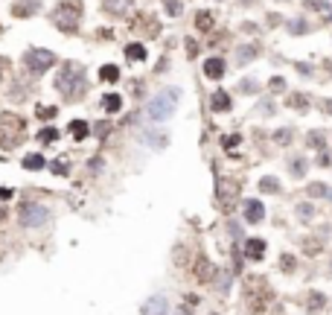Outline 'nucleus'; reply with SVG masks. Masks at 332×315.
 I'll list each match as a JSON object with an SVG mask.
<instances>
[{"mask_svg": "<svg viewBox=\"0 0 332 315\" xmlns=\"http://www.w3.org/2000/svg\"><path fill=\"white\" fill-rule=\"evenodd\" d=\"M44 158H41V155H27V158H24V170H44Z\"/></svg>", "mask_w": 332, "mask_h": 315, "instance_id": "nucleus-19", "label": "nucleus"}, {"mask_svg": "<svg viewBox=\"0 0 332 315\" xmlns=\"http://www.w3.org/2000/svg\"><path fill=\"white\" fill-rule=\"evenodd\" d=\"M295 266H297L295 257H288V254H283V257H280V269H283V271H295Z\"/></svg>", "mask_w": 332, "mask_h": 315, "instance_id": "nucleus-24", "label": "nucleus"}, {"mask_svg": "<svg viewBox=\"0 0 332 315\" xmlns=\"http://www.w3.org/2000/svg\"><path fill=\"white\" fill-rule=\"evenodd\" d=\"M184 298H187V301H184V306H187V309H189V306H196V304H198V298H196V295H184Z\"/></svg>", "mask_w": 332, "mask_h": 315, "instance_id": "nucleus-35", "label": "nucleus"}, {"mask_svg": "<svg viewBox=\"0 0 332 315\" xmlns=\"http://www.w3.org/2000/svg\"><path fill=\"white\" fill-rule=\"evenodd\" d=\"M166 12L169 15H181V3L178 0H166Z\"/></svg>", "mask_w": 332, "mask_h": 315, "instance_id": "nucleus-31", "label": "nucleus"}, {"mask_svg": "<svg viewBox=\"0 0 332 315\" xmlns=\"http://www.w3.org/2000/svg\"><path fill=\"white\" fill-rule=\"evenodd\" d=\"M288 108L306 111L309 108V97H303V94H291V97H288Z\"/></svg>", "mask_w": 332, "mask_h": 315, "instance_id": "nucleus-17", "label": "nucleus"}, {"mask_svg": "<svg viewBox=\"0 0 332 315\" xmlns=\"http://www.w3.org/2000/svg\"><path fill=\"white\" fill-rule=\"evenodd\" d=\"M38 137H41V143H53L55 137H58V132H55V128H44Z\"/></svg>", "mask_w": 332, "mask_h": 315, "instance_id": "nucleus-26", "label": "nucleus"}, {"mask_svg": "<svg viewBox=\"0 0 332 315\" xmlns=\"http://www.w3.org/2000/svg\"><path fill=\"white\" fill-rule=\"evenodd\" d=\"M70 135L76 137V140H85V137L90 135V126L85 123V120H73V123H70Z\"/></svg>", "mask_w": 332, "mask_h": 315, "instance_id": "nucleus-16", "label": "nucleus"}, {"mask_svg": "<svg viewBox=\"0 0 332 315\" xmlns=\"http://www.w3.org/2000/svg\"><path fill=\"white\" fill-rule=\"evenodd\" d=\"M262 216H265V207H262V201L248 198V201H245V219H248L251 225H257V222H262Z\"/></svg>", "mask_w": 332, "mask_h": 315, "instance_id": "nucleus-9", "label": "nucleus"}, {"mask_svg": "<svg viewBox=\"0 0 332 315\" xmlns=\"http://www.w3.org/2000/svg\"><path fill=\"white\" fill-rule=\"evenodd\" d=\"M323 108H326V114H332V99H323Z\"/></svg>", "mask_w": 332, "mask_h": 315, "instance_id": "nucleus-41", "label": "nucleus"}, {"mask_svg": "<svg viewBox=\"0 0 332 315\" xmlns=\"http://www.w3.org/2000/svg\"><path fill=\"white\" fill-rule=\"evenodd\" d=\"M210 108H213L216 114H225V111H230V97H227L225 90H216L213 99H210Z\"/></svg>", "mask_w": 332, "mask_h": 315, "instance_id": "nucleus-12", "label": "nucleus"}, {"mask_svg": "<svg viewBox=\"0 0 332 315\" xmlns=\"http://www.w3.org/2000/svg\"><path fill=\"white\" fill-rule=\"evenodd\" d=\"M102 6H105V12H111V15H126L128 6H131V0H102Z\"/></svg>", "mask_w": 332, "mask_h": 315, "instance_id": "nucleus-14", "label": "nucleus"}, {"mask_svg": "<svg viewBox=\"0 0 332 315\" xmlns=\"http://www.w3.org/2000/svg\"><path fill=\"white\" fill-rule=\"evenodd\" d=\"M321 306H323V295L318 292V295H312V301H309V312H318Z\"/></svg>", "mask_w": 332, "mask_h": 315, "instance_id": "nucleus-28", "label": "nucleus"}, {"mask_svg": "<svg viewBox=\"0 0 332 315\" xmlns=\"http://www.w3.org/2000/svg\"><path fill=\"white\" fill-rule=\"evenodd\" d=\"M309 143H312V146H323V137L321 135H312V137H309Z\"/></svg>", "mask_w": 332, "mask_h": 315, "instance_id": "nucleus-36", "label": "nucleus"}, {"mask_svg": "<svg viewBox=\"0 0 332 315\" xmlns=\"http://www.w3.org/2000/svg\"><path fill=\"white\" fill-rule=\"evenodd\" d=\"M166 312H169V304H166V298H161V295L149 298L143 304V315H166Z\"/></svg>", "mask_w": 332, "mask_h": 315, "instance_id": "nucleus-10", "label": "nucleus"}, {"mask_svg": "<svg viewBox=\"0 0 332 315\" xmlns=\"http://www.w3.org/2000/svg\"><path fill=\"white\" fill-rule=\"evenodd\" d=\"M219 271H216V266L210 260H207L204 254H198L196 257V263H192V277L198 280V283H210V280L216 277Z\"/></svg>", "mask_w": 332, "mask_h": 315, "instance_id": "nucleus-8", "label": "nucleus"}, {"mask_svg": "<svg viewBox=\"0 0 332 315\" xmlns=\"http://www.w3.org/2000/svg\"><path fill=\"white\" fill-rule=\"evenodd\" d=\"M204 76L207 79H222V76H225V62H222V59H207L204 62Z\"/></svg>", "mask_w": 332, "mask_h": 315, "instance_id": "nucleus-11", "label": "nucleus"}, {"mask_svg": "<svg viewBox=\"0 0 332 315\" xmlns=\"http://www.w3.org/2000/svg\"><path fill=\"white\" fill-rule=\"evenodd\" d=\"M99 76H102V82H117V79H120V70L114 67V64H102Z\"/></svg>", "mask_w": 332, "mask_h": 315, "instance_id": "nucleus-20", "label": "nucleus"}, {"mask_svg": "<svg viewBox=\"0 0 332 315\" xmlns=\"http://www.w3.org/2000/svg\"><path fill=\"white\" fill-rule=\"evenodd\" d=\"M50 18H53V24L62 32H76L79 29V21H82V3L79 0H62L53 9Z\"/></svg>", "mask_w": 332, "mask_h": 315, "instance_id": "nucleus-2", "label": "nucleus"}, {"mask_svg": "<svg viewBox=\"0 0 332 315\" xmlns=\"http://www.w3.org/2000/svg\"><path fill=\"white\" fill-rule=\"evenodd\" d=\"M236 143H239V135H230V137L225 140V146H236Z\"/></svg>", "mask_w": 332, "mask_h": 315, "instance_id": "nucleus-39", "label": "nucleus"}, {"mask_svg": "<svg viewBox=\"0 0 332 315\" xmlns=\"http://www.w3.org/2000/svg\"><path fill=\"white\" fill-rule=\"evenodd\" d=\"M18 219L24 228H44L50 222V210L44 205H38V201H24L18 210Z\"/></svg>", "mask_w": 332, "mask_h": 315, "instance_id": "nucleus-6", "label": "nucleus"}, {"mask_svg": "<svg viewBox=\"0 0 332 315\" xmlns=\"http://www.w3.org/2000/svg\"><path fill=\"white\" fill-rule=\"evenodd\" d=\"M55 90L62 94L67 102H76V99L85 97V90H88V82H85V67L76 62L64 64L58 76H55Z\"/></svg>", "mask_w": 332, "mask_h": 315, "instance_id": "nucleus-1", "label": "nucleus"}, {"mask_svg": "<svg viewBox=\"0 0 332 315\" xmlns=\"http://www.w3.org/2000/svg\"><path fill=\"white\" fill-rule=\"evenodd\" d=\"M239 88H242L245 94H257V82H253V79H245L242 85H239Z\"/></svg>", "mask_w": 332, "mask_h": 315, "instance_id": "nucleus-32", "label": "nucleus"}, {"mask_svg": "<svg viewBox=\"0 0 332 315\" xmlns=\"http://www.w3.org/2000/svg\"><path fill=\"white\" fill-rule=\"evenodd\" d=\"M329 15H332V9H329Z\"/></svg>", "mask_w": 332, "mask_h": 315, "instance_id": "nucleus-43", "label": "nucleus"}, {"mask_svg": "<svg viewBox=\"0 0 332 315\" xmlns=\"http://www.w3.org/2000/svg\"><path fill=\"white\" fill-rule=\"evenodd\" d=\"M196 27L198 29H213V15H210V12H198V15H196Z\"/></svg>", "mask_w": 332, "mask_h": 315, "instance_id": "nucleus-21", "label": "nucleus"}, {"mask_svg": "<svg viewBox=\"0 0 332 315\" xmlns=\"http://www.w3.org/2000/svg\"><path fill=\"white\" fill-rule=\"evenodd\" d=\"M257 53H260L257 47H239V50H236V59H239V62H251Z\"/></svg>", "mask_w": 332, "mask_h": 315, "instance_id": "nucleus-22", "label": "nucleus"}, {"mask_svg": "<svg viewBox=\"0 0 332 315\" xmlns=\"http://www.w3.org/2000/svg\"><path fill=\"white\" fill-rule=\"evenodd\" d=\"M126 55H128V59H134V62H143V59H146V47L143 44H128Z\"/></svg>", "mask_w": 332, "mask_h": 315, "instance_id": "nucleus-18", "label": "nucleus"}, {"mask_svg": "<svg viewBox=\"0 0 332 315\" xmlns=\"http://www.w3.org/2000/svg\"><path fill=\"white\" fill-rule=\"evenodd\" d=\"M3 64H6V62H3V59H0V76H3Z\"/></svg>", "mask_w": 332, "mask_h": 315, "instance_id": "nucleus-42", "label": "nucleus"}, {"mask_svg": "<svg viewBox=\"0 0 332 315\" xmlns=\"http://www.w3.org/2000/svg\"><path fill=\"white\" fill-rule=\"evenodd\" d=\"M291 172H295V175H303V172H306V161H295V163H291Z\"/></svg>", "mask_w": 332, "mask_h": 315, "instance_id": "nucleus-33", "label": "nucleus"}, {"mask_svg": "<svg viewBox=\"0 0 332 315\" xmlns=\"http://www.w3.org/2000/svg\"><path fill=\"white\" fill-rule=\"evenodd\" d=\"M329 190L323 187V184H309V196H326Z\"/></svg>", "mask_w": 332, "mask_h": 315, "instance_id": "nucleus-30", "label": "nucleus"}, {"mask_svg": "<svg viewBox=\"0 0 332 315\" xmlns=\"http://www.w3.org/2000/svg\"><path fill=\"white\" fill-rule=\"evenodd\" d=\"M55 114H58V111H55L53 105H44V108H38V117H41V120H53Z\"/></svg>", "mask_w": 332, "mask_h": 315, "instance_id": "nucleus-27", "label": "nucleus"}, {"mask_svg": "<svg viewBox=\"0 0 332 315\" xmlns=\"http://www.w3.org/2000/svg\"><path fill=\"white\" fill-rule=\"evenodd\" d=\"M0 198H3V201H9V198H12V190H6V187H0Z\"/></svg>", "mask_w": 332, "mask_h": 315, "instance_id": "nucleus-37", "label": "nucleus"}, {"mask_svg": "<svg viewBox=\"0 0 332 315\" xmlns=\"http://www.w3.org/2000/svg\"><path fill=\"white\" fill-rule=\"evenodd\" d=\"M300 216L309 219V216H312V207H306V205H303V207H300Z\"/></svg>", "mask_w": 332, "mask_h": 315, "instance_id": "nucleus-40", "label": "nucleus"}, {"mask_svg": "<svg viewBox=\"0 0 332 315\" xmlns=\"http://www.w3.org/2000/svg\"><path fill=\"white\" fill-rule=\"evenodd\" d=\"M309 9H318V12H329V3L326 0H306Z\"/></svg>", "mask_w": 332, "mask_h": 315, "instance_id": "nucleus-25", "label": "nucleus"}, {"mask_svg": "<svg viewBox=\"0 0 332 315\" xmlns=\"http://www.w3.org/2000/svg\"><path fill=\"white\" fill-rule=\"evenodd\" d=\"M245 251H248L251 260H262V254H265V239H257V236L248 239V243H245Z\"/></svg>", "mask_w": 332, "mask_h": 315, "instance_id": "nucleus-13", "label": "nucleus"}, {"mask_svg": "<svg viewBox=\"0 0 332 315\" xmlns=\"http://www.w3.org/2000/svg\"><path fill=\"white\" fill-rule=\"evenodd\" d=\"M21 137H24V120L18 114H3L0 117V146L12 149L21 143Z\"/></svg>", "mask_w": 332, "mask_h": 315, "instance_id": "nucleus-4", "label": "nucleus"}, {"mask_svg": "<svg viewBox=\"0 0 332 315\" xmlns=\"http://www.w3.org/2000/svg\"><path fill=\"white\" fill-rule=\"evenodd\" d=\"M274 140H277L280 146H286L288 140H291V132H288V128H280V132H277V137H274Z\"/></svg>", "mask_w": 332, "mask_h": 315, "instance_id": "nucleus-29", "label": "nucleus"}, {"mask_svg": "<svg viewBox=\"0 0 332 315\" xmlns=\"http://www.w3.org/2000/svg\"><path fill=\"white\" fill-rule=\"evenodd\" d=\"M175 102H178V88H166L161 94H154L152 102H149V120H154V123L169 120L172 111H175Z\"/></svg>", "mask_w": 332, "mask_h": 315, "instance_id": "nucleus-3", "label": "nucleus"}, {"mask_svg": "<svg viewBox=\"0 0 332 315\" xmlns=\"http://www.w3.org/2000/svg\"><path fill=\"white\" fill-rule=\"evenodd\" d=\"M283 85H286L283 79H271V88H274V90H283Z\"/></svg>", "mask_w": 332, "mask_h": 315, "instance_id": "nucleus-38", "label": "nucleus"}, {"mask_svg": "<svg viewBox=\"0 0 332 315\" xmlns=\"http://www.w3.org/2000/svg\"><path fill=\"white\" fill-rule=\"evenodd\" d=\"M236 198H239V184H236L233 178L219 181V201H222V210H233Z\"/></svg>", "mask_w": 332, "mask_h": 315, "instance_id": "nucleus-7", "label": "nucleus"}, {"mask_svg": "<svg viewBox=\"0 0 332 315\" xmlns=\"http://www.w3.org/2000/svg\"><path fill=\"white\" fill-rule=\"evenodd\" d=\"M260 190H262V193H277L280 184H277V178H262L260 181Z\"/></svg>", "mask_w": 332, "mask_h": 315, "instance_id": "nucleus-23", "label": "nucleus"}, {"mask_svg": "<svg viewBox=\"0 0 332 315\" xmlns=\"http://www.w3.org/2000/svg\"><path fill=\"white\" fill-rule=\"evenodd\" d=\"M102 108H105L108 114H117V111L123 108V97H120V94H108V97H102Z\"/></svg>", "mask_w": 332, "mask_h": 315, "instance_id": "nucleus-15", "label": "nucleus"}, {"mask_svg": "<svg viewBox=\"0 0 332 315\" xmlns=\"http://www.w3.org/2000/svg\"><path fill=\"white\" fill-rule=\"evenodd\" d=\"M55 64V53L53 50H44V47H32V50H27L24 53V67H27L29 73H47L50 67Z\"/></svg>", "mask_w": 332, "mask_h": 315, "instance_id": "nucleus-5", "label": "nucleus"}, {"mask_svg": "<svg viewBox=\"0 0 332 315\" xmlns=\"http://www.w3.org/2000/svg\"><path fill=\"white\" fill-rule=\"evenodd\" d=\"M306 248H309L306 254H318V251H321V243H312V239H309V243H306Z\"/></svg>", "mask_w": 332, "mask_h": 315, "instance_id": "nucleus-34", "label": "nucleus"}, {"mask_svg": "<svg viewBox=\"0 0 332 315\" xmlns=\"http://www.w3.org/2000/svg\"><path fill=\"white\" fill-rule=\"evenodd\" d=\"M248 3H251V0H248Z\"/></svg>", "mask_w": 332, "mask_h": 315, "instance_id": "nucleus-44", "label": "nucleus"}]
</instances>
